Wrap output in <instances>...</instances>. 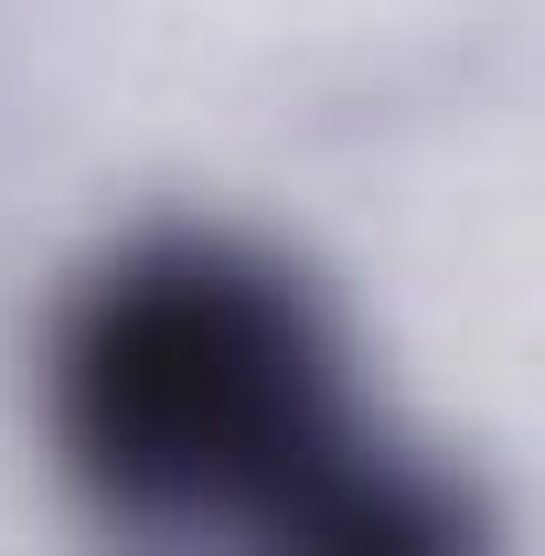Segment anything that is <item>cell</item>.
<instances>
[{
  "label": "cell",
  "instance_id": "obj_1",
  "mask_svg": "<svg viewBox=\"0 0 545 556\" xmlns=\"http://www.w3.org/2000/svg\"><path fill=\"white\" fill-rule=\"evenodd\" d=\"M43 407L75 492L150 535H225L246 556H492L481 482L364 417L321 289L225 225H150L75 289Z\"/></svg>",
  "mask_w": 545,
  "mask_h": 556
}]
</instances>
